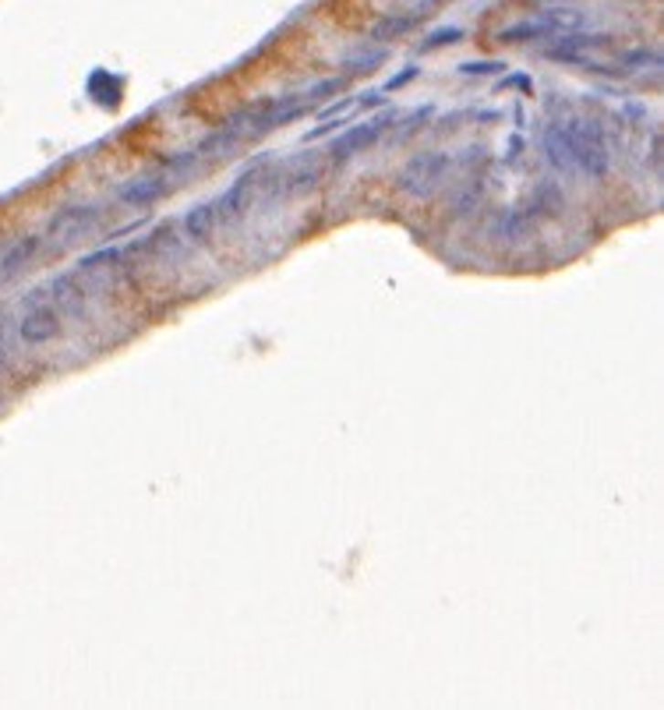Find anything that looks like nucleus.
Returning <instances> with one entry per match:
<instances>
[{
    "instance_id": "1",
    "label": "nucleus",
    "mask_w": 664,
    "mask_h": 710,
    "mask_svg": "<svg viewBox=\"0 0 664 710\" xmlns=\"http://www.w3.org/2000/svg\"><path fill=\"white\" fill-rule=\"evenodd\" d=\"M565 134V145H569V159H573V170H584L586 177H605L608 174V145L597 128H590L584 121H573V124H562Z\"/></svg>"
},
{
    "instance_id": "2",
    "label": "nucleus",
    "mask_w": 664,
    "mask_h": 710,
    "mask_svg": "<svg viewBox=\"0 0 664 710\" xmlns=\"http://www.w3.org/2000/svg\"><path fill=\"white\" fill-rule=\"evenodd\" d=\"M446 174H449V156L446 153H421L399 170L396 187L414 195V198H425L446 181Z\"/></svg>"
},
{
    "instance_id": "3",
    "label": "nucleus",
    "mask_w": 664,
    "mask_h": 710,
    "mask_svg": "<svg viewBox=\"0 0 664 710\" xmlns=\"http://www.w3.org/2000/svg\"><path fill=\"white\" fill-rule=\"evenodd\" d=\"M195 159H198L195 153H184L181 159L166 163L163 170H153V174H142V177L128 181V185L121 187V202H124V206H153L156 198H163V195L170 191V174H174V170H187Z\"/></svg>"
},
{
    "instance_id": "4",
    "label": "nucleus",
    "mask_w": 664,
    "mask_h": 710,
    "mask_svg": "<svg viewBox=\"0 0 664 710\" xmlns=\"http://www.w3.org/2000/svg\"><path fill=\"white\" fill-rule=\"evenodd\" d=\"M385 128H389V117H374V121H364V124L350 128V132L332 145V163H346L350 156H357L361 149L374 145V142L385 134Z\"/></svg>"
},
{
    "instance_id": "5",
    "label": "nucleus",
    "mask_w": 664,
    "mask_h": 710,
    "mask_svg": "<svg viewBox=\"0 0 664 710\" xmlns=\"http://www.w3.org/2000/svg\"><path fill=\"white\" fill-rule=\"evenodd\" d=\"M57 333H60V315H57L50 304L32 308V312L22 318V325H18V336L26 343H47V340H54Z\"/></svg>"
},
{
    "instance_id": "6",
    "label": "nucleus",
    "mask_w": 664,
    "mask_h": 710,
    "mask_svg": "<svg viewBox=\"0 0 664 710\" xmlns=\"http://www.w3.org/2000/svg\"><path fill=\"white\" fill-rule=\"evenodd\" d=\"M251 181H255V174L248 170V174H240L237 181H234V185L219 195V202H213V206H216V219H234V216H240V212H244V206H248V191H251Z\"/></svg>"
},
{
    "instance_id": "7",
    "label": "nucleus",
    "mask_w": 664,
    "mask_h": 710,
    "mask_svg": "<svg viewBox=\"0 0 664 710\" xmlns=\"http://www.w3.org/2000/svg\"><path fill=\"white\" fill-rule=\"evenodd\" d=\"M216 206L213 202H198V206H191L184 216V234L187 240H195V244H206V240H213V230H216Z\"/></svg>"
},
{
    "instance_id": "8",
    "label": "nucleus",
    "mask_w": 664,
    "mask_h": 710,
    "mask_svg": "<svg viewBox=\"0 0 664 710\" xmlns=\"http://www.w3.org/2000/svg\"><path fill=\"white\" fill-rule=\"evenodd\" d=\"M96 219H100V209H96V206L64 209L54 219V223H50V234H60V230H68V234H79V230H85V227H89V223H96Z\"/></svg>"
},
{
    "instance_id": "9",
    "label": "nucleus",
    "mask_w": 664,
    "mask_h": 710,
    "mask_svg": "<svg viewBox=\"0 0 664 710\" xmlns=\"http://www.w3.org/2000/svg\"><path fill=\"white\" fill-rule=\"evenodd\" d=\"M39 244H43V237H22V240H18V244H15V248H11V251L0 259V276H11V272H18V269H22V265H26L28 259L39 251Z\"/></svg>"
},
{
    "instance_id": "10",
    "label": "nucleus",
    "mask_w": 664,
    "mask_h": 710,
    "mask_svg": "<svg viewBox=\"0 0 664 710\" xmlns=\"http://www.w3.org/2000/svg\"><path fill=\"white\" fill-rule=\"evenodd\" d=\"M544 36H552V28L537 18V22H520V26L502 28L499 43H531V39H544Z\"/></svg>"
},
{
    "instance_id": "11",
    "label": "nucleus",
    "mask_w": 664,
    "mask_h": 710,
    "mask_svg": "<svg viewBox=\"0 0 664 710\" xmlns=\"http://www.w3.org/2000/svg\"><path fill=\"white\" fill-rule=\"evenodd\" d=\"M54 293H57V304H60V308H68V312H81L85 293H81V287L71 280V276H60V280L54 283Z\"/></svg>"
},
{
    "instance_id": "12",
    "label": "nucleus",
    "mask_w": 664,
    "mask_h": 710,
    "mask_svg": "<svg viewBox=\"0 0 664 710\" xmlns=\"http://www.w3.org/2000/svg\"><path fill=\"white\" fill-rule=\"evenodd\" d=\"M417 18H421V15H414V18H389V22L374 26V28H372V36H374V39H389V36H396V32H406V28H414V26H417Z\"/></svg>"
},
{
    "instance_id": "13",
    "label": "nucleus",
    "mask_w": 664,
    "mask_h": 710,
    "mask_svg": "<svg viewBox=\"0 0 664 710\" xmlns=\"http://www.w3.org/2000/svg\"><path fill=\"white\" fill-rule=\"evenodd\" d=\"M459 39H463V28H435L425 39V50H431V47H449V43H459Z\"/></svg>"
},
{
    "instance_id": "14",
    "label": "nucleus",
    "mask_w": 664,
    "mask_h": 710,
    "mask_svg": "<svg viewBox=\"0 0 664 710\" xmlns=\"http://www.w3.org/2000/svg\"><path fill=\"white\" fill-rule=\"evenodd\" d=\"M459 71L463 75H495V71H502V64L499 60H470V64H459Z\"/></svg>"
},
{
    "instance_id": "15",
    "label": "nucleus",
    "mask_w": 664,
    "mask_h": 710,
    "mask_svg": "<svg viewBox=\"0 0 664 710\" xmlns=\"http://www.w3.org/2000/svg\"><path fill=\"white\" fill-rule=\"evenodd\" d=\"M385 60V50H372L368 57H353V60H346V68H353V71H368V68H378Z\"/></svg>"
},
{
    "instance_id": "16",
    "label": "nucleus",
    "mask_w": 664,
    "mask_h": 710,
    "mask_svg": "<svg viewBox=\"0 0 664 710\" xmlns=\"http://www.w3.org/2000/svg\"><path fill=\"white\" fill-rule=\"evenodd\" d=\"M622 64H629V68H643V64H661V57L658 53H650V50H629V53H622Z\"/></svg>"
},
{
    "instance_id": "17",
    "label": "nucleus",
    "mask_w": 664,
    "mask_h": 710,
    "mask_svg": "<svg viewBox=\"0 0 664 710\" xmlns=\"http://www.w3.org/2000/svg\"><path fill=\"white\" fill-rule=\"evenodd\" d=\"M414 79H417V68H406L403 75H396V79L385 81V92H393V89H399V85H406V81H414Z\"/></svg>"
},
{
    "instance_id": "18",
    "label": "nucleus",
    "mask_w": 664,
    "mask_h": 710,
    "mask_svg": "<svg viewBox=\"0 0 664 710\" xmlns=\"http://www.w3.org/2000/svg\"><path fill=\"white\" fill-rule=\"evenodd\" d=\"M0 354H4V350H0Z\"/></svg>"
}]
</instances>
